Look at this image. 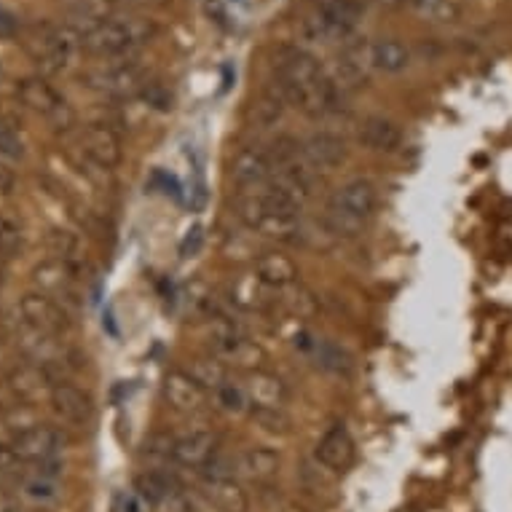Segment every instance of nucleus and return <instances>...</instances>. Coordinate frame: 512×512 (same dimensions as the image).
Returning a JSON list of instances; mask_svg holds the SVG:
<instances>
[{"instance_id": "nucleus-31", "label": "nucleus", "mask_w": 512, "mask_h": 512, "mask_svg": "<svg viewBox=\"0 0 512 512\" xmlns=\"http://www.w3.org/2000/svg\"><path fill=\"white\" fill-rule=\"evenodd\" d=\"M279 306L287 311V314H293V317L298 319H306L311 317L314 311H317V301H314V295L306 290V287H301L298 282L290 287H285V290H279Z\"/></svg>"}, {"instance_id": "nucleus-23", "label": "nucleus", "mask_w": 512, "mask_h": 512, "mask_svg": "<svg viewBox=\"0 0 512 512\" xmlns=\"http://www.w3.org/2000/svg\"><path fill=\"white\" fill-rule=\"evenodd\" d=\"M282 459L274 448L266 445H252L236 456V472L250 483H271L279 475Z\"/></svg>"}, {"instance_id": "nucleus-35", "label": "nucleus", "mask_w": 512, "mask_h": 512, "mask_svg": "<svg viewBox=\"0 0 512 512\" xmlns=\"http://www.w3.org/2000/svg\"><path fill=\"white\" fill-rule=\"evenodd\" d=\"M314 352H317L319 362H322V368L333 370V373H344L349 368V357H346L338 346L333 344H314Z\"/></svg>"}, {"instance_id": "nucleus-30", "label": "nucleus", "mask_w": 512, "mask_h": 512, "mask_svg": "<svg viewBox=\"0 0 512 512\" xmlns=\"http://www.w3.org/2000/svg\"><path fill=\"white\" fill-rule=\"evenodd\" d=\"M188 376L194 378L199 387H204L207 392H218L223 384H226L228 378V365H223V362L218 360V357H212V354H207V357H196L194 362H191V368H188Z\"/></svg>"}, {"instance_id": "nucleus-3", "label": "nucleus", "mask_w": 512, "mask_h": 512, "mask_svg": "<svg viewBox=\"0 0 512 512\" xmlns=\"http://www.w3.org/2000/svg\"><path fill=\"white\" fill-rule=\"evenodd\" d=\"M156 38V25L140 14H113L81 38V49L100 59H132Z\"/></svg>"}, {"instance_id": "nucleus-34", "label": "nucleus", "mask_w": 512, "mask_h": 512, "mask_svg": "<svg viewBox=\"0 0 512 512\" xmlns=\"http://www.w3.org/2000/svg\"><path fill=\"white\" fill-rule=\"evenodd\" d=\"M0 156L9 161H17L25 156V145H22V137L14 126L0 124Z\"/></svg>"}, {"instance_id": "nucleus-13", "label": "nucleus", "mask_w": 512, "mask_h": 512, "mask_svg": "<svg viewBox=\"0 0 512 512\" xmlns=\"http://www.w3.org/2000/svg\"><path fill=\"white\" fill-rule=\"evenodd\" d=\"M59 378H54V370L46 368V365H38L33 360L19 362L17 368L11 370L6 384H9V392L14 395L19 405H33L38 403L41 397L49 400L51 389L57 384Z\"/></svg>"}, {"instance_id": "nucleus-11", "label": "nucleus", "mask_w": 512, "mask_h": 512, "mask_svg": "<svg viewBox=\"0 0 512 512\" xmlns=\"http://www.w3.org/2000/svg\"><path fill=\"white\" fill-rule=\"evenodd\" d=\"M17 100L22 108H27L30 113H35V116L46 118V121H51L57 129H70L73 121H76L68 100H65V97H62V94H59L43 76H33L25 78V81H19Z\"/></svg>"}, {"instance_id": "nucleus-8", "label": "nucleus", "mask_w": 512, "mask_h": 512, "mask_svg": "<svg viewBox=\"0 0 512 512\" xmlns=\"http://www.w3.org/2000/svg\"><path fill=\"white\" fill-rule=\"evenodd\" d=\"M360 19L362 9L357 0H314V14L306 27L317 41H349Z\"/></svg>"}, {"instance_id": "nucleus-33", "label": "nucleus", "mask_w": 512, "mask_h": 512, "mask_svg": "<svg viewBox=\"0 0 512 512\" xmlns=\"http://www.w3.org/2000/svg\"><path fill=\"white\" fill-rule=\"evenodd\" d=\"M22 250V228L9 215H0V263L11 261Z\"/></svg>"}, {"instance_id": "nucleus-25", "label": "nucleus", "mask_w": 512, "mask_h": 512, "mask_svg": "<svg viewBox=\"0 0 512 512\" xmlns=\"http://www.w3.org/2000/svg\"><path fill=\"white\" fill-rule=\"evenodd\" d=\"M360 143L368 148V151L376 153H395L400 145H403V129L400 124H395L392 118L384 116H370L360 124Z\"/></svg>"}, {"instance_id": "nucleus-26", "label": "nucleus", "mask_w": 512, "mask_h": 512, "mask_svg": "<svg viewBox=\"0 0 512 512\" xmlns=\"http://www.w3.org/2000/svg\"><path fill=\"white\" fill-rule=\"evenodd\" d=\"M255 277L261 279L269 290L279 293V290L298 282V266L285 252H263L255 263Z\"/></svg>"}, {"instance_id": "nucleus-36", "label": "nucleus", "mask_w": 512, "mask_h": 512, "mask_svg": "<svg viewBox=\"0 0 512 512\" xmlns=\"http://www.w3.org/2000/svg\"><path fill=\"white\" fill-rule=\"evenodd\" d=\"M255 419L263 421L271 432H287V427H290V421L282 411H255Z\"/></svg>"}, {"instance_id": "nucleus-2", "label": "nucleus", "mask_w": 512, "mask_h": 512, "mask_svg": "<svg viewBox=\"0 0 512 512\" xmlns=\"http://www.w3.org/2000/svg\"><path fill=\"white\" fill-rule=\"evenodd\" d=\"M236 218L250 231L271 236L282 244L301 242V207L282 196L269 183L255 191H242L236 199Z\"/></svg>"}, {"instance_id": "nucleus-20", "label": "nucleus", "mask_w": 512, "mask_h": 512, "mask_svg": "<svg viewBox=\"0 0 512 512\" xmlns=\"http://www.w3.org/2000/svg\"><path fill=\"white\" fill-rule=\"evenodd\" d=\"M204 496L220 512H247L250 507L244 488L228 470H215V467L204 470Z\"/></svg>"}, {"instance_id": "nucleus-32", "label": "nucleus", "mask_w": 512, "mask_h": 512, "mask_svg": "<svg viewBox=\"0 0 512 512\" xmlns=\"http://www.w3.org/2000/svg\"><path fill=\"white\" fill-rule=\"evenodd\" d=\"M212 403L226 413H244L247 411V405H250V400H247L244 387H239V384H234V381L228 378L218 392H212Z\"/></svg>"}, {"instance_id": "nucleus-19", "label": "nucleus", "mask_w": 512, "mask_h": 512, "mask_svg": "<svg viewBox=\"0 0 512 512\" xmlns=\"http://www.w3.org/2000/svg\"><path fill=\"white\" fill-rule=\"evenodd\" d=\"M244 392L255 411H285L287 400H290V389L285 381L277 373L263 368L247 373Z\"/></svg>"}, {"instance_id": "nucleus-16", "label": "nucleus", "mask_w": 512, "mask_h": 512, "mask_svg": "<svg viewBox=\"0 0 512 512\" xmlns=\"http://www.w3.org/2000/svg\"><path fill=\"white\" fill-rule=\"evenodd\" d=\"M33 285L38 293H46L57 301H70L76 295L78 263L68 258H49L33 269Z\"/></svg>"}, {"instance_id": "nucleus-40", "label": "nucleus", "mask_w": 512, "mask_h": 512, "mask_svg": "<svg viewBox=\"0 0 512 512\" xmlns=\"http://www.w3.org/2000/svg\"><path fill=\"white\" fill-rule=\"evenodd\" d=\"M0 512H22L19 504L14 502V496H9L6 491H0Z\"/></svg>"}, {"instance_id": "nucleus-7", "label": "nucleus", "mask_w": 512, "mask_h": 512, "mask_svg": "<svg viewBox=\"0 0 512 512\" xmlns=\"http://www.w3.org/2000/svg\"><path fill=\"white\" fill-rule=\"evenodd\" d=\"M210 354L228 368H242L247 373L261 370V365L266 362L261 346L244 333L242 325H236L226 314L210 319Z\"/></svg>"}, {"instance_id": "nucleus-22", "label": "nucleus", "mask_w": 512, "mask_h": 512, "mask_svg": "<svg viewBox=\"0 0 512 512\" xmlns=\"http://www.w3.org/2000/svg\"><path fill=\"white\" fill-rule=\"evenodd\" d=\"M354 454H357L354 451V440L344 424H333L325 435L319 437L317 448H314L317 462L333 472L349 470L354 462Z\"/></svg>"}, {"instance_id": "nucleus-12", "label": "nucleus", "mask_w": 512, "mask_h": 512, "mask_svg": "<svg viewBox=\"0 0 512 512\" xmlns=\"http://www.w3.org/2000/svg\"><path fill=\"white\" fill-rule=\"evenodd\" d=\"M19 322H25L30 328L57 338L68 336L70 328H73L68 309L62 306V301L46 293H38V290L22 295V301H19Z\"/></svg>"}, {"instance_id": "nucleus-15", "label": "nucleus", "mask_w": 512, "mask_h": 512, "mask_svg": "<svg viewBox=\"0 0 512 512\" xmlns=\"http://www.w3.org/2000/svg\"><path fill=\"white\" fill-rule=\"evenodd\" d=\"M218 459V435L210 429H191L175 437L172 462L185 470H207Z\"/></svg>"}, {"instance_id": "nucleus-38", "label": "nucleus", "mask_w": 512, "mask_h": 512, "mask_svg": "<svg viewBox=\"0 0 512 512\" xmlns=\"http://www.w3.org/2000/svg\"><path fill=\"white\" fill-rule=\"evenodd\" d=\"M17 33H19L17 14H11L6 6H0V41H3V38H14Z\"/></svg>"}, {"instance_id": "nucleus-39", "label": "nucleus", "mask_w": 512, "mask_h": 512, "mask_svg": "<svg viewBox=\"0 0 512 512\" xmlns=\"http://www.w3.org/2000/svg\"><path fill=\"white\" fill-rule=\"evenodd\" d=\"M113 6L126 11H140V9H156V6H164L167 0H110Z\"/></svg>"}, {"instance_id": "nucleus-10", "label": "nucleus", "mask_w": 512, "mask_h": 512, "mask_svg": "<svg viewBox=\"0 0 512 512\" xmlns=\"http://www.w3.org/2000/svg\"><path fill=\"white\" fill-rule=\"evenodd\" d=\"M68 448L65 432L51 424H33L25 432H19L11 443V454L17 456L19 464H33V467H49L57 464L59 456Z\"/></svg>"}, {"instance_id": "nucleus-17", "label": "nucleus", "mask_w": 512, "mask_h": 512, "mask_svg": "<svg viewBox=\"0 0 512 512\" xmlns=\"http://www.w3.org/2000/svg\"><path fill=\"white\" fill-rule=\"evenodd\" d=\"M49 405L59 421L70 427H86L94 419V400L86 389L70 384V381H57L49 395Z\"/></svg>"}, {"instance_id": "nucleus-28", "label": "nucleus", "mask_w": 512, "mask_h": 512, "mask_svg": "<svg viewBox=\"0 0 512 512\" xmlns=\"http://www.w3.org/2000/svg\"><path fill=\"white\" fill-rule=\"evenodd\" d=\"M17 491L22 494V499H27L30 504H38V507H49V504H57L62 491L57 486V478L51 475H43V472H25L19 475Z\"/></svg>"}, {"instance_id": "nucleus-24", "label": "nucleus", "mask_w": 512, "mask_h": 512, "mask_svg": "<svg viewBox=\"0 0 512 512\" xmlns=\"http://www.w3.org/2000/svg\"><path fill=\"white\" fill-rule=\"evenodd\" d=\"M113 14L118 11L110 0H68L65 3V25L81 38L92 33L94 27H100L102 22H108Z\"/></svg>"}, {"instance_id": "nucleus-9", "label": "nucleus", "mask_w": 512, "mask_h": 512, "mask_svg": "<svg viewBox=\"0 0 512 512\" xmlns=\"http://www.w3.org/2000/svg\"><path fill=\"white\" fill-rule=\"evenodd\" d=\"M78 164L84 161L86 167H94L97 172H113L124 161V145L121 137L110 124L97 121V124L84 126L76 135Z\"/></svg>"}, {"instance_id": "nucleus-14", "label": "nucleus", "mask_w": 512, "mask_h": 512, "mask_svg": "<svg viewBox=\"0 0 512 512\" xmlns=\"http://www.w3.org/2000/svg\"><path fill=\"white\" fill-rule=\"evenodd\" d=\"M164 400L172 411L183 413V416H202L212 405L210 392L199 387L194 378L188 376V370H172L164 378Z\"/></svg>"}, {"instance_id": "nucleus-5", "label": "nucleus", "mask_w": 512, "mask_h": 512, "mask_svg": "<svg viewBox=\"0 0 512 512\" xmlns=\"http://www.w3.org/2000/svg\"><path fill=\"white\" fill-rule=\"evenodd\" d=\"M25 49L35 62V68L46 76H57L62 70H68L70 62L76 59L81 49V35L73 33L68 25L41 22V25L27 27Z\"/></svg>"}, {"instance_id": "nucleus-6", "label": "nucleus", "mask_w": 512, "mask_h": 512, "mask_svg": "<svg viewBox=\"0 0 512 512\" xmlns=\"http://www.w3.org/2000/svg\"><path fill=\"white\" fill-rule=\"evenodd\" d=\"M81 84L105 100H132L145 92L148 76L135 59H105L81 73Z\"/></svg>"}, {"instance_id": "nucleus-27", "label": "nucleus", "mask_w": 512, "mask_h": 512, "mask_svg": "<svg viewBox=\"0 0 512 512\" xmlns=\"http://www.w3.org/2000/svg\"><path fill=\"white\" fill-rule=\"evenodd\" d=\"M370 65L378 73H403L411 65V49L397 38H384V41L370 43Z\"/></svg>"}, {"instance_id": "nucleus-37", "label": "nucleus", "mask_w": 512, "mask_h": 512, "mask_svg": "<svg viewBox=\"0 0 512 512\" xmlns=\"http://www.w3.org/2000/svg\"><path fill=\"white\" fill-rule=\"evenodd\" d=\"M17 185V172H14V161L0 156V194H11Z\"/></svg>"}, {"instance_id": "nucleus-18", "label": "nucleus", "mask_w": 512, "mask_h": 512, "mask_svg": "<svg viewBox=\"0 0 512 512\" xmlns=\"http://www.w3.org/2000/svg\"><path fill=\"white\" fill-rule=\"evenodd\" d=\"M271 175H274V161H271L266 148L250 145V148H242L236 153L234 161H231V180L242 191L263 188L271 180Z\"/></svg>"}, {"instance_id": "nucleus-4", "label": "nucleus", "mask_w": 512, "mask_h": 512, "mask_svg": "<svg viewBox=\"0 0 512 512\" xmlns=\"http://www.w3.org/2000/svg\"><path fill=\"white\" fill-rule=\"evenodd\" d=\"M378 210V188L368 177H354L349 183L338 188L328 202V226L336 234L354 236L357 231L368 226V220Z\"/></svg>"}, {"instance_id": "nucleus-29", "label": "nucleus", "mask_w": 512, "mask_h": 512, "mask_svg": "<svg viewBox=\"0 0 512 512\" xmlns=\"http://www.w3.org/2000/svg\"><path fill=\"white\" fill-rule=\"evenodd\" d=\"M271 293L274 290H269L261 279L250 274V277H242L231 287V301L242 311H266L271 306Z\"/></svg>"}, {"instance_id": "nucleus-21", "label": "nucleus", "mask_w": 512, "mask_h": 512, "mask_svg": "<svg viewBox=\"0 0 512 512\" xmlns=\"http://www.w3.org/2000/svg\"><path fill=\"white\" fill-rule=\"evenodd\" d=\"M303 156L309 161V167L314 172H330V169L341 167L349 156V145L341 135L336 132H328V129H322V132H314L303 140Z\"/></svg>"}, {"instance_id": "nucleus-1", "label": "nucleus", "mask_w": 512, "mask_h": 512, "mask_svg": "<svg viewBox=\"0 0 512 512\" xmlns=\"http://www.w3.org/2000/svg\"><path fill=\"white\" fill-rule=\"evenodd\" d=\"M274 78H277V92L285 97V102L311 118L336 116L344 105V92L309 51L293 46L279 49L274 54Z\"/></svg>"}]
</instances>
